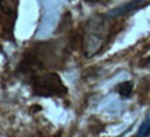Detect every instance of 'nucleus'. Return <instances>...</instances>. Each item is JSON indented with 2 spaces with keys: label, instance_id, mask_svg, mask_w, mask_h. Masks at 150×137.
<instances>
[{
  "label": "nucleus",
  "instance_id": "obj_6",
  "mask_svg": "<svg viewBox=\"0 0 150 137\" xmlns=\"http://www.w3.org/2000/svg\"><path fill=\"white\" fill-rule=\"evenodd\" d=\"M89 1H100V0H89Z\"/></svg>",
  "mask_w": 150,
  "mask_h": 137
},
{
  "label": "nucleus",
  "instance_id": "obj_5",
  "mask_svg": "<svg viewBox=\"0 0 150 137\" xmlns=\"http://www.w3.org/2000/svg\"><path fill=\"white\" fill-rule=\"evenodd\" d=\"M136 136H150V114L146 116V119L142 122V125H140L139 130L136 133Z\"/></svg>",
  "mask_w": 150,
  "mask_h": 137
},
{
  "label": "nucleus",
  "instance_id": "obj_1",
  "mask_svg": "<svg viewBox=\"0 0 150 137\" xmlns=\"http://www.w3.org/2000/svg\"><path fill=\"white\" fill-rule=\"evenodd\" d=\"M110 15H95L85 25L83 32V54L93 57L104 46L110 33Z\"/></svg>",
  "mask_w": 150,
  "mask_h": 137
},
{
  "label": "nucleus",
  "instance_id": "obj_3",
  "mask_svg": "<svg viewBox=\"0 0 150 137\" xmlns=\"http://www.w3.org/2000/svg\"><path fill=\"white\" fill-rule=\"evenodd\" d=\"M147 0H132V1H129V3H125V4L120 6L117 8H114V10L110 11V17H120V15H125V14H128V13H132V11L138 10L139 7L145 4Z\"/></svg>",
  "mask_w": 150,
  "mask_h": 137
},
{
  "label": "nucleus",
  "instance_id": "obj_2",
  "mask_svg": "<svg viewBox=\"0 0 150 137\" xmlns=\"http://www.w3.org/2000/svg\"><path fill=\"white\" fill-rule=\"evenodd\" d=\"M33 93L36 96H64L67 91L60 76L57 74H45L36 76L32 82Z\"/></svg>",
  "mask_w": 150,
  "mask_h": 137
},
{
  "label": "nucleus",
  "instance_id": "obj_4",
  "mask_svg": "<svg viewBox=\"0 0 150 137\" xmlns=\"http://www.w3.org/2000/svg\"><path fill=\"white\" fill-rule=\"evenodd\" d=\"M115 90L118 91V94L124 97V98H128L131 93H132V90H134V83L132 82H122V83H120L115 87Z\"/></svg>",
  "mask_w": 150,
  "mask_h": 137
},
{
  "label": "nucleus",
  "instance_id": "obj_7",
  "mask_svg": "<svg viewBox=\"0 0 150 137\" xmlns=\"http://www.w3.org/2000/svg\"><path fill=\"white\" fill-rule=\"evenodd\" d=\"M147 61H149V64H150V57H149V58H147Z\"/></svg>",
  "mask_w": 150,
  "mask_h": 137
}]
</instances>
